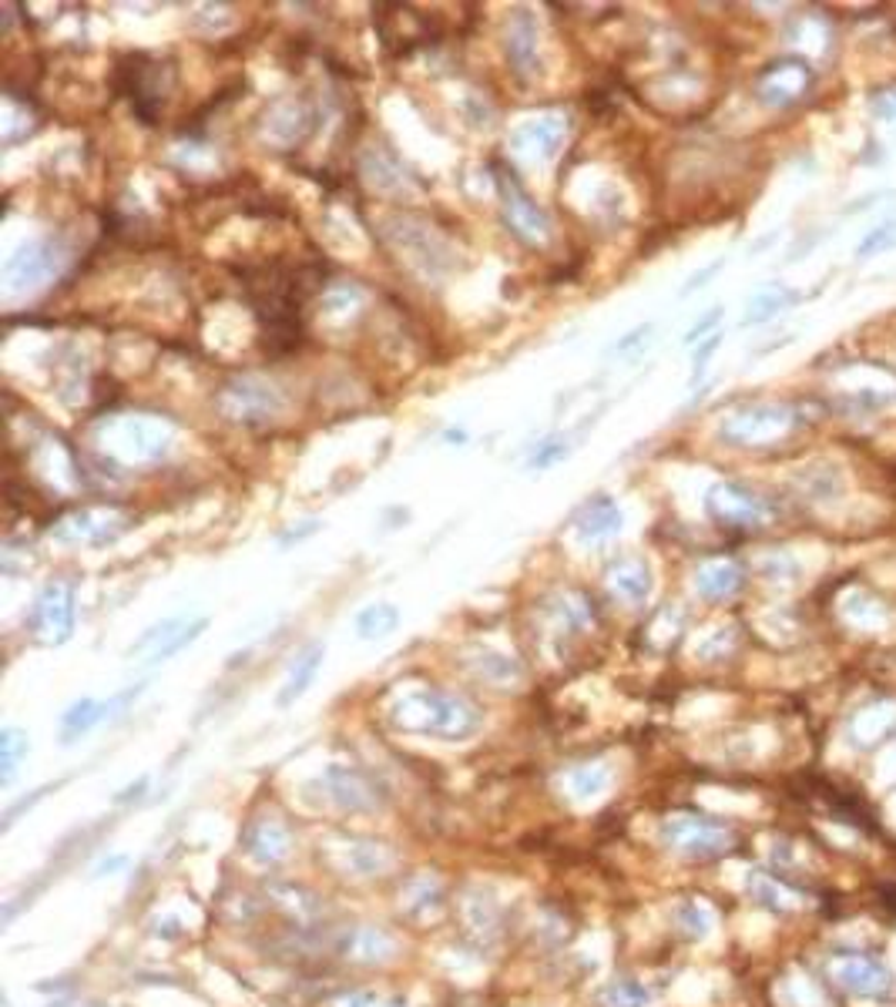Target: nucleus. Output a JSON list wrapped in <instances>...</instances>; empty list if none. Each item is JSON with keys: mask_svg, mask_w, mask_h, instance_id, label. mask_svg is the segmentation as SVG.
Masks as SVG:
<instances>
[{"mask_svg": "<svg viewBox=\"0 0 896 1007\" xmlns=\"http://www.w3.org/2000/svg\"><path fill=\"white\" fill-rule=\"evenodd\" d=\"M322 655H326L322 642H312V645H306V648L296 655V661H292L289 671H286V682H282V689H279V706H282V709H289L296 699H302V696L309 692V686L316 682L319 668H322Z\"/></svg>", "mask_w": 896, "mask_h": 1007, "instance_id": "cd10ccee", "label": "nucleus"}, {"mask_svg": "<svg viewBox=\"0 0 896 1007\" xmlns=\"http://www.w3.org/2000/svg\"><path fill=\"white\" fill-rule=\"evenodd\" d=\"M718 269H722V259H718V263H712V266H705L702 273H695V276H692V279H689V283L682 286V296H692L695 289H702V286H705V283H708V279H712V276H715Z\"/></svg>", "mask_w": 896, "mask_h": 1007, "instance_id": "09e8293b", "label": "nucleus"}, {"mask_svg": "<svg viewBox=\"0 0 896 1007\" xmlns=\"http://www.w3.org/2000/svg\"><path fill=\"white\" fill-rule=\"evenodd\" d=\"M54 273V248L47 242H28L21 245L4 266V283L8 293H24L41 286Z\"/></svg>", "mask_w": 896, "mask_h": 1007, "instance_id": "aec40b11", "label": "nucleus"}, {"mask_svg": "<svg viewBox=\"0 0 896 1007\" xmlns=\"http://www.w3.org/2000/svg\"><path fill=\"white\" fill-rule=\"evenodd\" d=\"M386 719L396 732L444 739V742H463L477 735L483 725V716L470 699L440 689H417L399 696L390 706Z\"/></svg>", "mask_w": 896, "mask_h": 1007, "instance_id": "f257e3e1", "label": "nucleus"}, {"mask_svg": "<svg viewBox=\"0 0 896 1007\" xmlns=\"http://www.w3.org/2000/svg\"><path fill=\"white\" fill-rule=\"evenodd\" d=\"M340 1007H410V1004L399 1000V997H376V994H370V990H360V994L343 997Z\"/></svg>", "mask_w": 896, "mask_h": 1007, "instance_id": "a18cd8bd", "label": "nucleus"}, {"mask_svg": "<svg viewBox=\"0 0 896 1007\" xmlns=\"http://www.w3.org/2000/svg\"><path fill=\"white\" fill-rule=\"evenodd\" d=\"M779 1000L786 1004V1007H833L830 1004V997H826V990L812 981V977H806V974H789V977H782V984H779Z\"/></svg>", "mask_w": 896, "mask_h": 1007, "instance_id": "c9c22d12", "label": "nucleus"}, {"mask_svg": "<svg viewBox=\"0 0 896 1007\" xmlns=\"http://www.w3.org/2000/svg\"><path fill=\"white\" fill-rule=\"evenodd\" d=\"M567 138V118L557 112H544L537 118H527L514 131V151L531 161H547L557 155L561 141Z\"/></svg>", "mask_w": 896, "mask_h": 1007, "instance_id": "f3484780", "label": "nucleus"}, {"mask_svg": "<svg viewBox=\"0 0 896 1007\" xmlns=\"http://www.w3.org/2000/svg\"><path fill=\"white\" fill-rule=\"evenodd\" d=\"M746 584V574L736 561H725V558H712L705 561L698 571H695V592L708 602H725L739 592Z\"/></svg>", "mask_w": 896, "mask_h": 1007, "instance_id": "393cba45", "label": "nucleus"}, {"mask_svg": "<svg viewBox=\"0 0 896 1007\" xmlns=\"http://www.w3.org/2000/svg\"><path fill=\"white\" fill-rule=\"evenodd\" d=\"M508 61L521 77L537 71V24L527 11H514L508 21Z\"/></svg>", "mask_w": 896, "mask_h": 1007, "instance_id": "bb28decb", "label": "nucleus"}, {"mask_svg": "<svg viewBox=\"0 0 896 1007\" xmlns=\"http://www.w3.org/2000/svg\"><path fill=\"white\" fill-rule=\"evenodd\" d=\"M312 108L306 102H296V98H286V102H276L263 121V138L266 141H276L282 148H292L299 145L309 131H312Z\"/></svg>", "mask_w": 896, "mask_h": 1007, "instance_id": "4be33fe9", "label": "nucleus"}, {"mask_svg": "<svg viewBox=\"0 0 896 1007\" xmlns=\"http://www.w3.org/2000/svg\"><path fill=\"white\" fill-rule=\"evenodd\" d=\"M172 84H175L172 67L158 64V61H148V57H141V54H138V57L131 54V57H125V61L118 64V88H121V95L131 98L135 115H138L145 125H154V115H158L161 102L169 98Z\"/></svg>", "mask_w": 896, "mask_h": 1007, "instance_id": "0eeeda50", "label": "nucleus"}, {"mask_svg": "<svg viewBox=\"0 0 896 1007\" xmlns=\"http://www.w3.org/2000/svg\"><path fill=\"white\" fill-rule=\"evenodd\" d=\"M31 632L44 645H64L74 632V587L71 584H47L31 608Z\"/></svg>", "mask_w": 896, "mask_h": 1007, "instance_id": "ddd939ff", "label": "nucleus"}, {"mask_svg": "<svg viewBox=\"0 0 896 1007\" xmlns=\"http://www.w3.org/2000/svg\"><path fill=\"white\" fill-rule=\"evenodd\" d=\"M893 729H896V702L883 699V702H873V706L860 709V712L850 719L846 735H850V742H853L856 749H873V745H879Z\"/></svg>", "mask_w": 896, "mask_h": 1007, "instance_id": "b1692460", "label": "nucleus"}, {"mask_svg": "<svg viewBox=\"0 0 896 1007\" xmlns=\"http://www.w3.org/2000/svg\"><path fill=\"white\" fill-rule=\"evenodd\" d=\"M722 316H725V312H722V306H712V309H708L702 319H695V326L685 332V347H695V343H702V340H705V336H712V329L722 322Z\"/></svg>", "mask_w": 896, "mask_h": 1007, "instance_id": "37998d69", "label": "nucleus"}, {"mask_svg": "<svg viewBox=\"0 0 896 1007\" xmlns=\"http://www.w3.org/2000/svg\"><path fill=\"white\" fill-rule=\"evenodd\" d=\"M457 910H460V923H463L467 937H473L477 944H494L504 934V907L494 900V893L470 887L460 893Z\"/></svg>", "mask_w": 896, "mask_h": 1007, "instance_id": "dca6fc26", "label": "nucleus"}, {"mask_svg": "<svg viewBox=\"0 0 896 1007\" xmlns=\"http://www.w3.org/2000/svg\"><path fill=\"white\" fill-rule=\"evenodd\" d=\"M28 749H31L28 732H21L14 725H8L4 732H0V783H4V786L14 783L18 766H21V760L28 755Z\"/></svg>", "mask_w": 896, "mask_h": 1007, "instance_id": "58836bf2", "label": "nucleus"}, {"mask_svg": "<svg viewBox=\"0 0 896 1007\" xmlns=\"http://www.w3.org/2000/svg\"><path fill=\"white\" fill-rule=\"evenodd\" d=\"M172 441H175L172 427L154 416H115L98 427L102 451L125 467L158 464L172 451Z\"/></svg>", "mask_w": 896, "mask_h": 1007, "instance_id": "f03ea898", "label": "nucleus"}, {"mask_svg": "<svg viewBox=\"0 0 896 1007\" xmlns=\"http://www.w3.org/2000/svg\"><path fill=\"white\" fill-rule=\"evenodd\" d=\"M746 890H749V897H753L759 907L776 910V913L796 910V907L802 903V893H799V890L786 887L782 880H776V877L766 873V870H753V873L746 877Z\"/></svg>", "mask_w": 896, "mask_h": 1007, "instance_id": "c85d7f7f", "label": "nucleus"}, {"mask_svg": "<svg viewBox=\"0 0 896 1007\" xmlns=\"http://www.w3.org/2000/svg\"><path fill=\"white\" fill-rule=\"evenodd\" d=\"M893 816H896V799H893Z\"/></svg>", "mask_w": 896, "mask_h": 1007, "instance_id": "4d7b16f0", "label": "nucleus"}, {"mask_svg": "<svg viewBox=\"0 0 896 1007\" xmlns=\"http://www.w3.org/2000/svg\"><path fill=\"white\" fill-rule=\"evenodd\" d=\"M242 850L256 867H279L292 854V833L279 816H256L242 829Z\"/></svg>", "mask_w": 896, "mask_h": 1007, "instance_id": "2eb2a0df", "label": "nucleus"}, {"mask_svg": "<svg viewBox=\"0 0 896 1007\" xmlns=\"http://www.w3.org/2000/svg\"><path fill=\"white\" fill-rule=\"evenodd\" d=\"M705 511L722 528H759L766 521V500L743 484H715L705 497Z\"/></svg>", "mask_w": 896, "mask_h": 1007, "instance_id": "4468645a", "label": "nucleus"}, {"mask_svg": "<svg viewBox=\"0 0 896 1007\" xmlns=\"http://www.w3.org/2000/svg\"><path fill=\"white\" fill-rule=\"evenodd\" d=\"M675 928L689 941H708L718 928V916L705 900H682L675 910Z\"/></svg>", "mask_w": 896, "mask_h": 1007, "instance_id": "7c9ffc66", "label": "nucleus"}, {"mask_svg": "<svg viewBox=\"0 0 896 1007\" xmlns=\"http://www.w3.org/2000/svg\"><path fill=\"white\" fill-rule=\"evenodd\" d=\"M399 625V608L390 605V602H376V605H366L360 615H356V635L363 642H376V638H386L393 635Z\"/></svg>", "mask_w": 896, "mask_h": 1007, "instance_id": "e433bc0d", "label": "nucleus"}, {"mask_svg": "<svg viewBox=\"0 0 896 1007\" xmlns=\"http://www.w3.org/2000/svg\"><path fill=\"white\" fill-rule=\"evenodd\" d=\"M772 860H776L779 867L792 870V867L799 863V847H796V844H776V847H772Z\"/></svg>", "mask_w": 896, "mask_h": 1007, "instance_id": "de8ad7c7", "label": "nucleus"}, {"mask_svg": "<svg viewBox=\"0 0 896 1007\" xmlns=\"http://www.w3.org/2000/svg\"><path fill=\"white\" fill-rule=\"evenodd\" d=\"M396 937L383 928H373V923H360V928L346 931L340 941V954L356 964V967H380L390 964L396 957Z\"/></svg>", "mask_w": 896, "mask_h": 1007, "instance_id": "6ab92c4d", "label": "nucleus"}, {"mask_svg": "<svg viewBox=\"0 0 896 1007\" xmlns=\"http://www.w3.org/2000/svg\"><path fill=\"white\" fill-rule=\"evenodd\" d=\"M306 799L316 806H333L340 813H373L380 806V789L363 770L333 763L312 783H306Z\"/></svg>", "mask_w": 896, "mask_h": 1007, "instance_id": "20e7f679", "label": "nucleus"}, {"mask_svg": "<svg viewBox=\"0 0 896 1007\" xmlns=\"http://www.w3.org/2000/svg\"><path fill=\"white\" fill-rule=\"evenodd\" d=\"M131 524V518L121 508H81L64 515L51 534L61 544H108L118 534H125V528Z\"/></svg>", "mask_w": 896, "mask_h": 1007, "instance_id": "9b49d317", "label": "nucleus"}, {"mask_svg": "<svg viewBox=\"0 0 896 1007\" xmlns=\"http://www.w3.org/2000/svg\"><path fill=\"white\" fill-rule=\"evenodd\" d=\"M893 242H896V222H879V225H873V229L860 239V245H856V259H870V256H876V252L889 248Z\"/></svg>", "mask_w": 896, "mask_h": 1007, "instance_id": "a19ab883", "label": "nucleus"}, {"mask_svg": "<svg viewBox=\"0 0 896 1007\" xmlns=\"http://www.w3.org/2000/svg\"><path fill=\"white\" fill-rule=\"evenodd\" d=\"M796 427V413L782 403H749L732 410L722 424L718 437L732 447H766L786 437Z\"/></svg>", "mask_w": 896, "mask_h": 1007, "instance_id": "423d86ee", "label": "nucleus"}, {"mask_svg": "<svg viewBox=\"0 0 896 1007\" xmlns=\"http://www.w3.org/2000/svg\"><path fill=\"white\" fill-rule=\"evenodd\" d=\"M185 625H182V618H169V622H161V625H154V628H148L131 648H128V655H141V651H151V658L166 648L179 632H182Z\"/></svg>", "mask_w": 896, "mask_h": 1007, "instance_id": "ea45409f", "label": "nucleus"}, {"mask_svg": "<svg viewBox=\"0 0 896 1007\" xmlns=\"http://www.w3.org/2000/svg\"><path fill=\"white\" fill-rule=\"evenodd\" d=\"M879 776H883V780H889V776L896 780V745H893V749L886 752V760H883V770H879Z\"/></svg>", "mask_w": 896, "mask_h": 1007, "instance_id": "5fc2aeb1", "label": "nucleus"}, {"mask_svg": "<svg viewBox=\"0 0 896 1007\" xmlns=\"http://www.w3.org/2000/svg\"><path fill=\"white\" fill-rule=\"evenodd\" d=\"M319 860H326V867L337 870L340 877H386L396 867V854L390 850V844L373 836H356V833H340L333 839L319 844Z\"/></svg>", "mask_w": 896, "mask_h": 1007, "instance_id": "39448f33", "label": "nucleus"}, {"mask_svg": "<svg viewBox=\"0 0 896 1007\" xmlns=\"http://www.w3.org/2000/svg\"><path fill=\"white\" fill-rule=\"evenodd\" d=\"M648 332H651V326H638V329H631V332L625 336V340H618V343H615V353H625V350H631L634 343H641V340H644V336H648Z\"/></svg>", "mask_w": 896, "mask_h": 1007, "instance_id": "603ef678", "label": "nucleus"}, {"mask_svg": "<svg viewBox=\"0 0 896 1007\" xmlns=\"http://www.w3.org/2000/svg\"><path fill=\"white\" fill-rule=\"evenodd\" d=\"M830 977L836 987H843L846 994L860 997V1000H886L896 990V977L893 971L866 954H843L830 961Z\"/></svg>", "mask_w": 896, "mask_h": 1007, "instance_id": "1a4fd4ad", "label": "nucleus"}, {"mask_svg": "<svg viewBox=\"0 0 896 1007\" xmlns=\"http://www.w3.org/2000/svg\"><path fill=\"white\" fill-rule=\"evenodd\" d=\"M608 584L625 605H644L651 598L655 577H651V568L644 558H618L608 568Z\"/></svg>", "mask_w": 896, "mask_h": 1007, "instance_id": "5701e85b", "label": "nucleus"}, {"mask_svg": "<svg viewBox=\"0 0 896 1007\" xmlns=\"http://www.w3.org/2000/svg\"><path fill=\"white\" fill-rule=\"evenodd\" d=\"M447 441H467V434H463V431H450Z\"/></svg>", "mask_w": 896, "mask_h": 1007, "instance_id": "6e6d98bb", "label": "nucleus"}, {"mask_svg": "<svg viewBox=\"0 0 896 1007\" xmlns=\"http://www.w3.org/2000/svg\"><path fill=\"white\" fill-rule=\"evenodd\" d=\"M608 786H611V773L601 763H588V766H578L567 773V793H572L578 803H591V799L605 796Z\"/></svg>", "mask_w": 896, "mask_h": 1007, "instance_id": "f704fd0d", "label": "nucleus"}, {"mask_svg": "<svg viewBox=\"0 0 896 1007\" xmlns=\"http://www.w3.org/2000/svg\"><path fill=\"white\" fill-rule=\"evenodd\" d=\"M812 84V67L802 57H779L766 64L756 77V98L769 108L796 105Z\"/></svg>", "mask_w": 896, "mask_h": 1007, "instance_id": "f8f14e48", "label": "nucleus"}, {"mask_svg": "<svg viewBox=\"0 0 896 1007\" xmlns=\"http://www.w3.org/2000/svg\"><path fill=\"white\" fill-rule=\"evenodd\" d=\"M659 839H662V847L675 857L712 860V857H722V854L732 850L736 833H732V826H725L722 819H712V816L675 813L662 823Z\"/></svg>", "mask_w": 896, "mask_h": 1007, "instance_id": "7ed1b4c3", "label": "nucleus"}, {"mask_svg": "<svg viewBox=\"0 0 896 1007\" xmlns=\"http://www.w3.org/2000/svg\"><path fill=\"white\" fill-rule=\"evenodd\" d=\"M269 903L282 910L296 928H312L322 916V900L302 883H273L269 887Z\"/></svg>", "mask_w": 896, "mask_h": 1007, "instance_id": "a878e982", "label": "nucleus"}, {"mask_svg": "<svg viewBox=\"0 0 896 1007\" xmlns=\"http://www.w3.org/2000/svg\"><path fill=\"white\" fill-rule=\"evenodd\" d=\"M470 665H473V671L480 679L494 682V686H511V682H521V676H524V668L514 658H508L501 651H491V648H477Z\"/></svg>", "mask_w": 896, "mask_h": 1007, "instance_id": "2f4dec72", "label": "nucleus"}, {"mask_svg": "<svg viewBox=\"0 0 896 1007\" xmlns=\"http://www.w3.org/2000/svg\"><path fill=\"white\" fill-rule=\"evenodd\" d=\"M205 625H209V622H205V618H199V622H192V625H185V628H182V632H179V635H175V638H172V642H169V645H166V648H161V651H158V655H154V658H151V661H166V658H172V655H179V651H182V648H185V645H192V642H195V638H199V635H202V632H205Z\"/></svg>", "mask_w": 896, "mask_h": 1007, "instance_id": "79ce46f5", "label": "nucleus"}, {"mask_svg": "<svg viewBox=\"0 0 896 1007\" xmlns=\"http://www.w3.org/2000/svg\"><path fill=\"white\" fill-rule=\"evenodd\" d=\"M651 1004V990L631 977L621 981H608L598 994H595V1007H648Z\"/></svg>", "mask_w": 896, "mask_h": 1007, "instance_id": "4c0bfd02", "label": "nucleus"}, {"mask_svg": "<svg viewBox=\"0 0 896 1007\" xmlns=\"http://www.w3.org/2000/svg\"><path fill=\"white\" fill-rule=\"evenodd\" d=\"M718 343H722V332H712V336H708V340H705V343H702V347L695 350V363H692V383H695V380L702 377V370H705V363L712 360V353L718 350Z\"/></svg>", "mask_w": 896, "mask_h": 1007, "instance_id": "49530a36", "label": "nucleus"}, {"mask_svg": "<svg viewBox=\"0 0 896 1007\" xmlns=\"http://www.w3.org/2000/svg\"><path fill=\"white\" fill-rule=\"evenodd\" d=\"M792 303H799V293H792V289H786V286H766L762 293H756V296L749 299L743 322H746V326L769 322V319H776L782 309H789Z\"/></svg>", "mask_w": 896, "mask_h": 1007, "instance_id": "473e14b6", "label": "nucleus"}, {"mask_svg": "<svg viewBox=\"0 0 896 1007\" xmlns=\"http://www.w3.org/2000/svg\"><path fill=\"white\" fill-rule=\"evenodd\" d=\"M447 907V890L434 873H420L406 880L399 890V913L414 923H434Z\"/></svg>", "mask_w": 896, "mask_h": 1007, "instance_id": "412c9836", "label": "nucleus"}, {"mask_svg": "<svg viewBox=\"0 0 896 1007\" xmlns=\"http://www.w3.org/2000/svg\"><path fill=\"white\" fill-rule=\"evenodd\" d=\"M498 186H501V202H504V222L511 225V232L524 242V245H547L551 235H554V222L547 215L544 205H537L524 186L518 179H511L508 172L498 176Z\"/></svg>", "mask_w": 896, "mask_h": 1007, "instance_id": "6e6552de", "label": "nucleus"}, {"mask_svg": "<svg viewBox=\"0 0 896 1007\" xmlns=\"http://www.w3.org/2000/svg\"><path fill=\"white\" fill-rule=\"evenodd\" d=\"M732 642H736V635H732L728 628H715V635H712L708 642H702V645L695 648V655H698V658H705V661L722 658V655L732 648Z\"/></svg>", "mask_w": 896, "mask_h": 1007, "instance_id": "c03bdc74", "label": "nucleus"}, {"mask_svg": "<svg viewBox=\"0 0 896 1007\" xmlns=\"http://www.w3.org/2000/svg\"><path fill=\"white\" fill-rule=\"evenodd\" d=\"M128 867V857L125 854H111V857H105L98 867H95V877H115V873H121Z\"/></svg>", "mask_w": 896, "mask_h": 1007, "instance_id": "8fccbe9b", "label": "nucleus"}, {"mask_svg": "<svg viewBox=\"0 0 896 1007\" xmlns=\"http://www.w3.org/2000/svg\"><path fill=\"white\" fill-rule=\"evenodd\" d=\"M218 410L222 416L235 420V424H259V420H273L282 410V396L266 380L242 377L222 386Z\"/></svg>", "mask_w": 896, "mask_h": 1007, "instance_id": "9d476101", "label": "nucleus"}, {"mask_svg": "<svg viewBox=\"0 0 896 1007\" xmlns=\"http://www.w3.org/2000/svg\"><path fill=\"white\" fill-rule=\"evenodd\" d=\"M148 789V776H141L138 783H131V786H125L118 796H115V803H131V799H141V793Z\"/></svg>", "mask_w": 896, "mask_h": 1007, "instance_id": "864d4df0", "label": "nucleus"}, {"mask_svg": "<svg viewBox=\"0 0 896 1007\" xmlns=\"http://www.w3.org/2000/svg\"><path fill=\"white\" fill-rule=\"evenodd\" d=\"M373 24H380L383 44L396 47V51H410L414 44H424L430 38V24L424 14H417L414 8H399V4H380L373 8Z\"/></svg>", "mask_w": 896, "mask_h": 1007, "instance_id": "a211bd4d", "label": "nucleus"}, {"mask_svg": "<svg viewBox=\"0 0 896 1007\" xmlns=\"http://www.w3.org/2000/svg\"><path fill=\"white\" fill-rule=\"evenodd\" d=\"M108 709H111V706H105V702H98V699H81V702H74V706L64 712V719H61V735H64V742H74V739H81V735H88V732L108 716Z\"/></svg>", "mask_w": 896, "mask_h": 1007, "instance_id": "72a5a7b5", "label": "nucleus"}, {"mask_svg": "<svg viewBox=\"0 0 896 1007\" xmlns=\"http://www.w3.org/2000/svg\"><path fill=\"white\" fill-rule=\"evenodd\" d=\"M873 112L879 115V118H886V121H893L896 118V92H886V95H876L873 98Z\"/></svg>", "mask_w": 896, "mask_h": 1007, "instance_id": "3c124183", "label": "nucleus"}, {"mask_svg": "<svg viewBox=\"0 0 896 1007\" xmlns=\"http://www.w3.org/2000/svg\"><path fill=\"white\" fill-rule=\"evenodd\" d=\"M615 531H621V511H618V504H615L611 497H595V500H588V504H585V511H582V518H578V534H582L585 541H598V538H608V534H615Z\"/></svg>", "mask_w": 896, "mask_h": 1007, "instance_id": "c756f323", "label": "nucleus"}]
</instances>
